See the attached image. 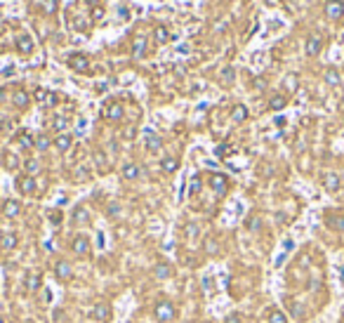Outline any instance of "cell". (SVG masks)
Instances as JSON below:
<instances>
[{"label": "cell", "mask_w": 344, "mask_h": 323, "mask_svg": "<svg viewBox=\"0 0 344 323\" xmlns=\"http://www.w3.org/2000/svg\"><path fill=\"white\" fill-rule=\"evenodd\" d=\"M55 276L59 281H71L73 278V267L66 260H57L55 262Z\"/></svg>", "instance_id": "cell-7"}, {"label": "cell", "mask_w": 344, "mask_h": 323, "mask_svg": "<svg viewBox=\"0 0 344 323\" xmlns=\"http://www.w3.org/2000/svg\"><path fill=\"white\" fill-rule=\"evenodd\" d=\"M50 144H52V139L47 137V135H38V137H36V149H38V151H47Z\"/></svg>", "instance_id": "cell-33"}, {"label": "cell", "mask_w": 344, "mask_h": 323, "mask_svg": "<svg viewBox=\"0 0 344 323\" xmlns=\"http://www.w3.org/2000/svg\"><path fill=\"white\" fill-rule=\"evenodd\" d=\"M17 243H19V239H17L15 231H5V234L0 236V248H3V250H15Z\"/></svg>", "instance_id": "cell-15"}, {"label": "cell", "mask_w": 344, "mask_h": 323, "mask_svg": "<svg viewBox=\"0 0 344 323\" xmlns=\"http://www.w3.org/2000/svg\"><path fill=\"white\" fill-rule=\"evenodd\" d=\"M160 168H163V172H175V170L180 168V161H177L175 156H167V158L160 161Z\"/></svg>", "instance_id": "cell-28"}, {"label": "cell", "mask_w": 344, "mask_h": 323, "mask_svg": "<svg viewBox=\"0 0 344 323\" xmlns=\"http://www.w3.org/2000/svg\"><path fill=\"white\" fill-rule=\"evenodd\" d=\"M17 142H19L22 149H31V146H36V137H31L29 132H19V135H17Z\"/></svg>", "instance_id": "cell-27"}, {"label": "cell", "mask_w": 344, "mask_h": 323, "mask_svg": "<svg viewBox=\"0 0 344 323\" xmlns=\"http://www.w3.org/2000/svg\"><path fill=\"white\" fill-rule=\"evenodd\" d=\"M17 186H19V191L22 193L31 196V193L36 191V177H31V175H22V177L17 179Z\"/></svg>", "instance_id": "cell-14"}, {"label": "cell", "mask_w": 344, "mask_h": 323, "mask_svg": "<svg viewBox=\"0 0 344 323\" xmlns=\"http://www.w3.org/2000/svg\"><path fill=\"white\" fill-rule=\"evenodd\" d=\"M323 78H325V85H328V87H339V83H342V73L337 69H332V66L325 69V76Z\"/></svg>", "instance_id": "cell-18"}, {"label": "cell", "mask_w": 344, "mask_h": 323, "mask_svg": "<svg viewBox=\"0 0 344 323\" xmlns=\"http://www.w3.org/2000/svg\"><path fill=\"white\" fill-rule=\"evenodd\" d=\"M36 101H40V104L50 106V104H55V94L47 92L45 87H38V90H36Z\"/></svg>", "instance_id": "cell-25"}, {"label": "cell", "mask_w": 344, "mask_h": 323, "mask_svg": "<svg viewBox=\"0 0 344 323\" xmlns=\"http://www.w3.org/2000/svg\"><path fill=\"white\" fill-rule=\"evenodd\" d=\"M323 12H325V17H328V19L337 22V19H342V17H344V3H342V0H328V3H325V8H323Z\"/></svg>", "instance_id": "cell-3"}, {"label": "cell", "mask_w": 344, "mask_h": 323, "mask_svg": "<svg viewBox=\"0 0 344 323\" xmlns=\"http://www.w3.org/2000/svg\"><path fill=\"white\" fill-rule=\"evenodd\" d=\"M120 175H123V179H127V182H134V179L139 177V168H137L134 163H125L123 170H120Z\"/></svg>", "instance_id": "cell-21"}, {"label": "cell", "mask_w": 344, "mask_h": 323, "mask_svg": "<svg viewBox=\"0 0 344 323\" xmlns=\"http://www.w3.org/2000/svg\"><path fill=\"white\" fill-rule=\"evenodd\" d=\"M118 215H120V205H116V203L109 205V217H118Z\"/></svg>", "instance_id": "cell-43"}, {"label": "cell", "mask_w": 344, "mask_h": 323, "mask_svg": "<svg viewBox=\"0 0 344 323\" xmlns=\"http://www.w3.org/2000/svg\"><path fill=\"white\" fill-rule=\"evenodd\" d=\"M3 212H5V217H17L19 215V212H22V205H19V203H17V200H5V203H3Z\"/></svg>", "instance_id": "cell-22"}, {"label": "cell", "mask_w": 344, "mask_h": 323, "mask_svg": "<svg viewBox=\"0 0 344 323\" xmlns=\"http://www.w3.org/2000/svg\"><path fill=\"white\" fill-rule=\"evenodd\" d=\"M71 250L78 255V257H85L90 253V239L87 236H76V239L71 241Z\"/></svg>", "instance_id": "cell-9"}, {"label": "cell", "mask_w": 344, "mask_h": 323, "mask_svg": "<svg viewBox=\"0 0 344 323\" xmlns=\"http://www.w3.org/2000/svg\"><path fill=\"white\" fill-rule=\"evenodd\" d=\"M156 40H158V43H167V40H170V33H167V29H165V26H158V29H156Z\"/></svg>", "instance_id": "cell-35"}, {"label": "cell", "mask_w": 344, "mask_h": 323, "mask_svg": "<svg viewBox=\"0 0 344 323\" xmlns=\"http://www.w3.org/2000/svg\"><path fill=\"white\" fill-rule=\"evenodd\" d=\"M71 144H73V137H71L69 132H62V135H57L55 137V149L57 151H62V154L64 151H69Z\"/></svg>", "instance_id": "cell-16"}, {"label": "cell", "mask_w": 344, "mask_h": 323, "mask_svg": "<svg viewBox=\"0 0 344 323\" xmlns=\"http://www.w3.org/2000/svg\"><path fill=\"white\" fill-rule=\"evenodd\" d=\"M283 87H285L288 92H295V90L299 87L297 76H295V73H288V76H285V80H283Z\"/></svg>", "instance_id": "cell-30"}, {"label": "cell", "mask_w": 344, "mask_h": 323, "mask_svg": "<svg viewBox=\"0 0 344 323\" xmlns=\"http://www.w3.org/2000/svg\"><path fill=\"white\" fill-rule=\"evenodd\" d=\"M153 276H156L158 281H167V278L175 276V269H172V264H167V262H158L156 267H153Z\"/></svg>", "instance_id": "cell-12"}, {"label": "cell", "mask_w": 344, "mask_h": 323, "mask_svg": "<svg viewBox=\"0 0 344 323\" xmlns=\"http://www.w3.org/2000/svg\"><path fill=\"white\" fill-rule=\"evenodd\" d=\"M323 50V38L318 36V33H311L309 38H306V45H304V52L309 54V57H318Z\"/></svg>", "instance_id": "cell-4"}, {"label": "cell", "mask_w": 344, "mask_h": 323, "mask_svg": "<svg viewBox=\"0 0 344 323\" xmlns=\"http://www.w3.org/2000/svg\"><path fill=\"white\" fill-rule=\"evenodd\" d=\"M210 186H212V191L217 193V196H224L229 189V179L222 175V172H212L210 175Z\"/></svg>", "instance_id": "cell-5"}, {"label": "cell", "mask_w": 344, "mask_h": 323, "mask_svg": "<svg viewBox=\"0 0 344 323\" xmlns=\"http://www.w3.org/2000/svg\"><path fill=\"white\" fill-rule=\"evenodd\" d=\"M69 66L76 71V73H87V71H90V59H87L85 54H71Z\"/></svg>", "instance_id": "cell-6"}, {"label": "cell", "mask_w": 344, "mask_h": 323, "mask_svg": "<svg viewBox=\"0 0 344 323\" xmlns=\"http://www.w3.org/2000/svg\"><path fill=\"white\" fill-rule=\"evenodd\" d=\"M144 50H146V40L141 36H137L132 40V57H144Z\"/></svg>", "instance_id": "cell-26"}, {"label": "cell", "mask_w": 344, "mask_h": 323, "mask_svg": "<svg viewBox=\"0 0 344 323\" xmlns=\"http://www.w3.org/2000/svg\"><path fill=\"white\" fill-rule=\"evenodd\" d=\"M187 236L189 239H196V236H198V224H187Z\"/></svg>", "instance_id": "cell-41"}, {"label": "cell", "mask_w": 344, "mask_h": 323, "mask_svg": "<svg viewBox=\"0 0 344 323\" xmlns=\"http://www.w3.org/2000/svg\"><path fill=\"white\" fill-rule=\"evenodd\" d=\"M17 163H19V161H17V158H15L12 154H5V168L15 170V168H17Z\"/></svg>", "instance_id": "cell-38"}, {"label": "cell", "mask_w": 344, "mask_h": 323, "mask_svg": "<svg viewBox=\"0 0 344 323\" xmlns=\"http://www.w3.org/2000/svg\"><path fill=\"white\" fill-rule=\"evenodd\" d=\"M102 114H104V118H106V121H120L125 111H123V106H120L118 101H109V104L104 106Z\"/></svg>", "instance_id": "cell-10"}, {"label": "cell", "mask_w": 344, "mask_h": 323, "mask_svg": "<svg viewBox=\"0 0 344 323\" xmlns=\"http://www.w3.org/2000/svg\"><path fill=\"white\" fill-rule=\"evenodd\" d=\"M90 222V212H87L85 205H78L73 210V224H87Z\"/></svg>", "instance_id": "cell-24"}, {"label": "cell", "mask_w": 344, "mask_h": 323, "mask_svg": "<svg viewBox=\"0 0 344 323\" xmlns=\"http://www.w3.org/2000/svg\"><path fill=\"white\" fill-rule=\"evenodd\" d=\"M227 323H241V316H238V314H231L227 318Z\"/></svg>", "instance_id": "cell-44"}, {"label": "cell", "mask_w": 344, "mask_h": 323, "mask_svg": "<svg viewBox=\"0 0 344 323\" xmlns=\"http://www.w3.org/2000/svg\"><path fill=\"white\" fill-rule=\"evenodd\" d=\"M17 50H19L22 54H31L33 52V38H31V36L22 33V36L17 38Z\"/></svg>", "instance_id": "cell-17"}, {"label": "cell", "mask_w": 344, "mask_h": 323, "mask_svg": "<svg viewBox=\"0 0 344 323\" xmlns=\"http://www.w3.org/2000/svg\"><path fill=\"white\" fill-rule=\"evenodd\" d=\"M24 168H26V175H38L40 172V163L36 158H29V161H24Z\"/></svg>", "instance_id": "cell-31"}, {"label": "cell", "mask_w": 344, "mask_h": 323, "mask_svg": "<svg viewBox=\"0 0 344 323\" xmlns=\"http://www.w3.org/2000/svg\"><path fill=\"white\" fill-rule=\"evenodd\" d=\"M259 227H262V220H259V217H252L250 222H248V229L250 231H257Z\"/></svg>", "instance_id": "cell-42"}, {"label": "cell", "mask_w": 344, "mask_h": 323, "mask_svg": "<svg viewBox=\"0 0 344 323\" xmlns=\"http://www.w3.org/2000/svg\"><path fill=\"white\" fill-rule=\"evenodd\" d=\"M234 78H236V71L231 69V66H227V69L222 71V80H224V83H234Z\"/></svg>", "instance_id": "cell-36"}, {"label": "cell", "mask_w": 344, "mask_h": 323, "mask_svg": "<svg viewBox=\"0 0 344 323\" xmlns=\"http://www.w3.org/2000/svg\"><path fill=\"white\" fill-rule=\"evenodd\" d=\"M66 125H69V118H66V116H55V118H52V128H55L57 132H62Z\"/></svg>", "instance_id": "cell-34"}, {"label": "cell", "mask_w": 344, "mask_h": 323, "mask_svg": "<svg viewBox=\"0 0 344 323\" xmlns=\"http://www.w3.org/2000/svg\"><path fill=\"white\" fill-rule=\"evenodd\" d=\"M29 101H31L29 92H24V90H17V92H15V106L26 109V106H29Z\"/></svg>", "instance_id": "cell-29"}, {"label": "cell", "mask_w": 344, "mask_h": 323, "mask_svg": "<svg viewBox=\"0 0 344 323\" xmlns=\"http://www.w3.org/2000/svg\"><path fill=\"white\" fill-rule=\"evenodd\" d=\"M90 314H92L94 321H109V318H111V307L106 304V302H97Z\"/></svg>", "instance_id": "cell-11"}, {"label": "cell", "mask_w": 344, "mask_h": 323, "mask_svg": "<svg viewBox=\"0 0 344 323\" xmlns=\"http://www.w3.org/2000/svg\"><path fill=\"white\" fill-rule=\"evenodd\" d=\"M153 316H156L160 323H167L177 316V309H175V304H172L170 300H158L156 307H153Z\"/></svg>", "instance_id": "cell-1"}, {"label": "cell", "mask_w": 344, "mask_h": 323, "mask_svg": "<svg viewBox=\"0 0 344 323\" xmlns=\"http://www.w3.org/2000/svg\"><path fill=\"white\" fill-rule=\"evenodd\" d=\"M198 191H201V177L194 175V177H191V193H198Z\"/></svg>", "instance_id": "cell-40"}, {"label": "cell", "mask_w": 344, "mask_h": 323, "mask_svg": "<svg viewBox=\"0 0 344 323\" xmlns=\"http://www.w3.org/2000/svg\"><path fill=\"white\" fill-rule=\"evenodd\" d=\"M144 142H146V149H149V151H153V154H158V151L163 149V139L158 137L156 132H149V135L144 137Z\"/></svg>", "instance_id": "cell-19"}, {"label": "cell", "mask_w": 344, "mask_h": 323, "mask_svg": "<svg viewBox=\"0 0 344 323\" xmlns=\"http://www.w3.org/2000/svg\"><path fill=\"white\" fill-rule=\"evenodd\" d=\"M325 227L337 234H344V210H330L325 212Z\"/></svg>", "instance_id": "cell-2"}, {"label": "cell", "mask_w": 344, "mask_h": 323, "mask_svg": "<svg viewBox=\"0 0 344 323\" xmlns=\"http://www.w3.org/2000/svg\"><path fill=\"white\" fill-rule=\"evenodd\" d=\"M47 217H50V222L55 224V227H57V224H62V212H59V210H52Z\"/></svg>", "instance_id": "cell-39"}, {"label": "cell", "mask_w": 344, "mask_h": 323, "mask_svg": "<svg viewBox=\"0 0 344 323\" xmlns=\"http://www.w3.org/2000/svg\"><path fill=\"white\" fill-rule=\"evenodd\" d=\"M203 246H205V250H208V253H210V255H215V253H217V241H212V239H205V243H203Z\"/></svg>", "instance_id": "cell-37"}, {"label": "cell", "mask_w": 344, "mask_h": 323, "mask_svg": "<svg viewBox=\"0 0 344 323\" xmlns=\"http://www.w3.org/2000/svg\"><path fill=\"white\" fill-rule=\"evenodd\" d=\"M248 116H250V111H248V106H243V104H236V106L231 109V121H234V123L248 121Z\"/></svg>", "instance_id": "cell-20"}, {"label": "cell", "mask_w": 344, "mask_h": 323, "mask_svg": "<svg viewBox=\"0 0 344 323\" xmlns=\"http://www.w3.org/2000/svg\"><path fill=\"white\" fill-rule=\"evenodd\" d=\"M285 106H288V97H285V94H274V97L269 99V109H271V111H283Z\"/></svg>", "instance_id": "cell-23"}, {"label": "cell", "mask_w": 344, "mask_h": 323, "mask_svg": "<svg viewBox=\"0 0 344 323\" xmlns=\"http://www.w3.org/2000/svg\"><path fill=\"white\" fill-rule=\"evenodd\" d=\"M0 323H5V321H3V318H0Z\"/></svg>", "instance_id": "cell-45"}, {"label": "cell", "mask_w": 344, "mask_h": 323, "mask_svg": "<svg viewBox=\"0 0 344 323\" xmlns=\"http://www.w3.org/2000/svg\"><path fill=\"white\" fill-rule=\"evenodd\" d=\"M269 323H288V316L283 314L281 309H271L269 311Z\"/></svg>", "instance_id": "cell-32"}, {"label": "cell", "mask_w": 344, "mask_h": 323, "mask_svg": "<svg viewBox=\"0 0 344 323\" xmlns=\"http://www.w3.org/2000/svg\"><path fill=\"white\" fill-rule=\"evenodd\" d=\"M339 186H342V179H339L337 172H325V175H323V189L328 193L339 191Z\"/></svg>", "instance_id": "cell-8"}, {"label": "cell", "mask_w": 344, "mask_h": 323, "mask_svg": "<svg viewBox=\"0 0 344 323\" xmlns=\"http://www.w3.org/2000/svg\"><path fill=\"white\" fill-rule=\"evenodd\" d=\"M26 290L29 292H38L43 288V274L40 271H29V276H26Z\"/></svg>", "instance_id": "cell-13"}]
</instances>
